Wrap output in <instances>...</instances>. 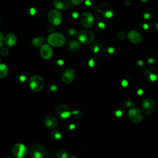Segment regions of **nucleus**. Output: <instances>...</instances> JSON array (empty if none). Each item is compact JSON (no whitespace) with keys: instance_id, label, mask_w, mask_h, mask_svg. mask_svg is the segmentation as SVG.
<instances>
[{"instance_id":"obj_46","label":"nucleus","mask_w":158,"mask_h":158,"mask_svg":"<svg viewBox=\"0 0 158 158\" xmlns=\"http://www.w3.org/2000/svg\"><path fill=\"white\" fill-rule=\"evenodd\" d=\"M141 28H142L143 30H144V31H147V30H148L149 28V25H148V23H143V24L141 25Z\"/></svg>"},{"instance_id":"obj_35","label":"nucleus","mask_w":158,"mask_h":158,"mask_svg":"<svg viewBox=\"0 0 158 158\" xmlns=\"http://www.w3.org/2000/svg\"><path fill=\"white\" fill-rule=\"evenodd\" d=\"M67 33L70 36H74L77 35L78 32H77V30L75 28H74L73 27H71V28L68 29Z\"/></svg>"},{"instance_id":"obj_52","label":"nucleus","mask_w":158,"mask_h":158,"mask_svg":"<svg viewBox=\"0 0 158 158\" xmlns=\"http://www.w3.org/2000/svg\"><path fill=\"white\" fill-rule=\"evenodd\" d=\"M68 158H78V157L75 156H69Z\"/></svg>"},{"instance_id":"obj_4","label":"nucleus","mask_w":158,"mask_h":158,"mask_svg":"<svg viewBox=\"0 0 158 158\" xmlns=\"http://www.w3.org/2000/svg\"><path fill=\"white\" fill-rule=\"evenodd\" d=\"M47 41L50 46L54 47H61L65 43V36L59 33H52L47 38Z\"/></svg>"},{"instance_id":"obj_19","label":"nucleus","mask_w":158,"mask_h":158,"mask_svg":"<svg viewBox=\"0 0 158 158\" xmlns=\"http://www.w3.org/2000/svg\"><path fill=\"white\" fill-rule=\"evenodd\" d=\"M101 61L100 58L96 55L92 56L88 61V65L93 69L98 68L101 65Z\"/></svg>"},{"instance_id":"obj_40","label":"nucleus","mask_w":158,"mask_h":158,"mask_svg":"<svg viewBox=\"0 0 158 158\" xmlns=\"http://www.w3.org/2000/svg\"><path fill=\"white\" fill-rule=\"evenodd\" d=\"M106 51L107 52V53L108 54L111 55V54H112L114 52L115 50H114V48L112 46H108V47L106 48Z\"/></svg>"},{"instance_id":"obj_23","label":"nucleus","mask_w":158,"mask_h":158,"mask_svg":"<svg viewBox=\"0 0 158 158\" xmlns=\"http://www.w3.org/2000/svg\"><path fill=\"white\" fill-rule=\"evenodd\" d=\"M41 10L38 7L35 6V7H31L29 9V14L30 16L34 18H37L40 16L41 15Z\"/></svg>"},{"instance_id":"obj_27","label":"nucleus","mask_w":158,"mask_h":158,"mask_svg":"<svg viewBox=\"0 0 158 158\" xmlns=\"http://www.w3.org/2000/svg\"><path fill=\"white\" fill-rule=\"evenodd\" d=\"M51 138L56 141H57L60 139L62 137V134L58 130H53L51 132Z\"/></svg>"},{"instance_id":"obj_8","label":"nucleus","mask_w":158,"mask_h":158,"mask_svg":"<svg viewBox=\"0 0 158 158\" xmlns=\"http://www.w3.org/2000/svg\"><path fill=\"white\" fill-rule=\"evenodd\" d=\"M48 19L51 25L58 26L62 21V15L57 9H51L48 14Z\"/></svg>"},{"instance_id":"obj_2","label":"nucleus","mask_w":158,"mask_h":158,"mask_svg":"<svg viewBox=\"0 0 158 158\" xmlns=\"http://www.w3.org/2000/svg\"><path fill=\"white\" fill-rule=\"evenodd\" d=\"M77 38L81 44L87 45L92 44L94 41L96 36L93 31L88 29H83L78 32Z\"/></svg>"},{"instance_id":"obj_1","label":"nucleus","mask_w":158,"mask_h":158,"mask_svg":"<svg viewBox=\"0 0 158 158\" xmlns=\"http://www.w3.org/2000/svg\"><path fill=\"white\" fill-rule=\"evenodd\" d=\"M114 14L113 6L109 3H102L99 4L95 9V15L97 19L101 21L109 20L111 19Z\"/></svg>"},{"instance_id":"obj_28","label":"nucleus","mask_w":158,"mask_h":158,"mask_svg":"<svg viewBox=\"0 0 158 158\" xmlns=\"http://www.w3.org/2000/svg\"><path fill=\"white\" fill-rule=\"evenodd\" d=\"M56 158H68L69 152L65 149H60L57 151L56 154Z\"/></svg>"},{"instance_id":"obj_13","label":"nucleus","mask_w":158,"mask_h":158,"mask_svg":"<svg viewBox=\"0 0 158 158\" xmlns=\"http://www.w3.org/2000/svg\"><path fill=\"white\" fill-rule=\"evenodd\" d=\"M75 77V71L72 68L66 69L62 73L61 76V80L64 83L69 84L72 83Z\"/></svg>"},{"instance_id":"obj_39","label":"nucleus","mask_w":158,"mask_h":158,"mask_svg":"<svg viewBox=\"0 0 158 158\" xmlns=\"http://www.w3.org/2000/svg\"><path fill=\"white\" fill-rule=\"evenodd\" d=\"M152 27L155 30L158 31V17L154 20L152 22Z\"/></svg>"},{"instance_id":"obj_14","label":"nucleus","mask_w":158,"mask_h":158,"mask_svg":"<svg viewBox=\"0 0 158 158\" xmlns=\"http://www.w3.org/2000/svg\"><path fill=\"white\" fill-rule=\"evenodd\" d=\"M127 38L130 42L133 44H139L143 40V37L140 33L135 30H131L128 32L127 34Z\"/></svg>"},{"instance_id":"obj_54","label":"nucleus","mask_w":158,"mask_h":158,"mask_svg":"<svg viewBox=\"0 0 158 158\" xmlns=\"http://www.w3.org/2000/svg\"><path fill=\"white\" fill-rule=\"evenodd\" d=\"M4 158H11L10 157H9V156H6V157H4Z\"/></svg>"},{"instance_id":"obj_36","label":"nucleus","mask_w":158,"mask_h":158,"mask_svg":"<svg viewBox=\"0 0 158 158\" xmlns=\"http://www.w3.org/2000/svg\"><path fill=\"white\" fill-rule=\"evenodd\" d=\"M9 48L7 46H4V47H1V49L0 50V53L2 56H6L9 54Z\"/></svg>"},{"instance_id":"obj_34","label":"nucleus","mask_w":158,"mask_h":158,"mask_svg":"<svg viewBox=\"0 0 158 158\" xmlns=\"http://www.w3.org/2000/svg\"><path fill=\"white\" fill-rule=\"evenodd\" d=\"M71 115L75 118H79L80 117H81L82 116V112L80 111V110H73L71 112Z\"/></svg>"},{"instance_id":"obj_58","label":"nucleus","mask_w":158,"mask_h":158,"mask_svg":"<svg viewBox=\"0 0 158 158\" xmlns=\"http://www.w3.org/2000/svg\"><path fill=\"white\" fill-rule=\"evenodd\" d=\"M124 1H125V0H124Z\"/></svg>"},{"instance_id":"obj_21","label":"nucleus","mask_w":158,"mask_h":158,"mask_svg":"<svg viewBox=\"0 0 158 158\" xmlns=\"http://www.w3.org/2000/svg\"><path fill=\"white\" fill-rule=\"evenodd\" d=\"M68 48L70 51L72 52H76L81 48V43L78 40H72L69 43Z\"/></svg>"},{"instance_id":"obj_50","label":"nucleus","mask_w":158,"mask_h":158,"mask_svg":"<svg viewBox=\"0 0 158 158\" xmlns=\"http://www.w3.org/2000/svg\"><path fill=\"white\" fill-rule=\"evenodd\" d=\"M137 93L138 95H142L144 93V90L143 89L142 87H140L137 90Z\"/></svg>"},{"instance_id":"obj_49","label":"nucleus","mask_w":158,"mask_h":158,"mask_svg":"<svg viewBox=\"0 0 158 158\" xmlns=\"http://www.w3.org/2000/svg\"><path fill=\"white\" fill-rule=\"evenodd\" d=\"M4 35L2 32H0V47H2V45L4 44L3 40H4Z\"/></svg>"},{"instance_id":"obj_18","label":"nucleus","mask_w":158,"mask_h":158,"mask_svg":"<svg viewBox=\"0 0 158 158\" xmlns=\"http://www.w3.org/2000/svg\"><path fill=\"white\" fill-rule=\"evenodd\" d=\"M44 123L47 127L50 128H56L58 124L57 118L52 115H46L44 118Z\"/></svg>"},{"instance_id":"obj_10","label":"nucleus","mask_w":158,"mask_h":158,"mask_svg":"<svg viewBox=\"0 0 158 158\" xmlns=\"http://www.w3.org/2000/svg\"><path fill=\"white\" fill-rule=\"evenodd\" d=\"M28 152L27 146L22 143H17L12 147V154L16 158H24Z\"/></svg>"},{"instance_id":"obj_16","label":"nucleus","mask_w":158,"mask_h":158,"mask_svg":"<svg viewBox=\"0 0 158 158\" xmlns=\"http://www.w3.org/2000/svg\"><path fill=\"white\" fill-rule=\"evenodd\" d=\"M70 0H52V4L57 10H65L70 6Z\"/></svg>"},{"instance_id":"obj_48","label":"nucleus","mask_w":158,"mask_h":158,"mask_svg":"<svg viewBox=\"0 0 158 158\" xmlns=\"http://www.w3.org/2000/svg\"><path fill=\"white\" fill-rule=\"evenodd\" d=\"M71 16H72V17L73 19H77V18L78 17V16H79V13H78V12H77V11H74V12H73L71 14Z\"/></svg>"},{"instance_id":"obj_38","label":"nucleus","mask_w":158,"mask_h":158,"mask_svg":"<svg viewBox=\"0 0 158 158\" xmlns=\"http://www.w3.org/2000/svg\"><path fill=\"white\" fill-rule=\"evenodd\" d=\"M77 127H78V125L76 123H71L69 125V129L71 131H75L76 130H77Z\"/></svg>"},{"instance_id":"obj_20","label":"nucleus","mask_w":158,"mask_h":158,"mask_svg":"<svg viewBox=\"0 0 158 158\" xmlns=\"http://www.w3.org/2000/svg\"><path fill=\"white\" fill-rule=\"evenodd\" d=\"M46 39L44 37L41 36H35L31 40V43L32 45L36 48H39L41 47L43 44H45Z\"/></svg>"},{"instance_id":"obj_22","label":"nucleus","mask_w":158,"mask_h":158,"mask_svg":"<svg viewBox=\"0 0 158 158\" xmlns=\"http://www.w3.org/2000/svg\"><path fill=\"white\" fill-rule=\"evenodd\" d=\"M147 62L150 65H153L158 61V54L156 52H151L146 59Z\"/></svg>"},{"instance_id":"obj_29","label":"nucleus","mask_w":158,"mask_h":158,"mask_svg":"<svg viewBox=\"0 0 158 158\" xmlns=\"http://www.w3.org/2000/svg\"><path fill=\"white\" fill-rule=\"evenodd\" d=\"M106 28V26L105 23L103 21H99L98 22L95 27V29L97 31L99 32H101V31H104Z\"/></svg>"},{"instance_id":"obj_15","label":"nucleus","mask_w":158,"mask_h":158,"mask_svg":"<svg viewBox=\"0 0 158 158\" xmlns=\"http://www.w3.org/2000/svg\"><path fill=\"white\" fill-rule=\"evenodd\" d=\"M40 55L45 60L50 59L53 54V51L49 44H44L40 48Z\"/></svg>"},{"instance_id":"obj_32","label":"nucleus","mask_w":158,"mask_h":158,"mask_svg":"<svg viewBox=\"0 0 158 158\" xmlns=\"http://www.w3.org/2000/svg\"><path fill=\"white\" fill-rule=\"evenodd\" d=\"M135 67L138 70H142L143 69H145V63L143 60L139 59L136 61Z\"/></svg>"},{"instance_id":"obj_5","label":"nucleus","mask_w":158,"mask_h":158,"mask_svg":"<svg viewBox=\"0 0 158 158\" xmlns=\"http://www.w3.org/2000/svg\"><path fill=\"white\" fill-rule=\"evenodd\" d=\"M156 102L151 98H145L141 103V110L146 115L152 114L156 110Z\"/></svg>"},{"instance_id":"obj_9","label":"nucleus","mask_w":158,"mask_h":158,"mask_svg":"<svg viewBox=\"0 0 158 158\" xmlns=\"http://www.w3.org/2000/svg\"><path fill=\"white\" fill-rule=\"evenodd\" d=\"M80 22L81 25L86 28H91L94 25V17L93 14L88 11L83 12L80 15Z\"/></svg>"},{"instance_id":"obj_55","label":"nucleus","mask_w":158,"mask_h":158,"mask_svg":"<svg viewBox=\"0 0 158 158\" xmlns=\"http://www.w3.org/2000/svg\"><path fill=\"white\" fill-rule=\"evenodd\" d=\"M1 57H0V64H1Z\"/></svg>"},{"instance_id":"obj_7","label":"nucleus","mask_w":158,"mask_h":158,"mask_svg":"<svg viewBox=\"0 0 158 158\" xmlns=\"http://www.w3.org/2000/svg\"><path fill=\"white\" fill-rule=\"evenodd\" d=\"M28 152L31 158H44L46 155L44 148L40 144L31 145L28 150Z\"/></svg>"},{"instance_id":"obj_31","label":"nucleus","mask_w":158,"mask_h":158,"mask_svg":"<svg viewBox=\"0 0 158 158\" xmlns=\"http://www.w3.org/2000/svg\"><path fill=\"white\" fill-rule=\"evenodd\" d=\"M85 6L88 9L91 10V9H94L95 8V4L93 0H85Z\"/></svg>"},{"instance_id":"obj_53","label":"nucleus","mask_w":158,"mask_h":158,"mask_svg":"<svg viewBox=\"0 0 158 158\" xmlns=\"http://www.w3.org/2000/svg\"><path fill=\"white\" fill-rule=\"evenodd\" d=\"M142 2H147L149 0H141Z\"/></svg>"},{"instance_id":"obj_6","label":"nucleus","mask_w":158,"mask_h":158,"mask_svg":"<svg viewBox=\"0 0 158 158\" xmlns=\"http://www.w3.org/2000/svg\"><path fill=\"white\" fill-rule=\"evenodd\" d=\"M71 112L72 111L69 106L64 103L57 105L55 110L56 115L60 120L68 118L71 115Z\"/></svg>"},{"instance_id":"obj_47","label":"nucleus","mask_w":158,"mask_h":158,"mask_svg":"<svg viewBox=\"0 0 158 158\" xmlns=\"http://www.w3.org/2000/svg\"><path fill=\"white\" fill-rule=\"evenodd\" d=\"M57 89H58L57 86L56 85H54V84L51 85L50 86V87H49V89H50L52 92H55V91H56L57 90Z\"/></svg>"},{"instance_id":"obj_3","label":"nucleus","mask_w":158,"mask_h":158,"mask_svg":"<svg viewBox=\"0 0 158 158\" xmlns=\"http://www.w3.org/2000/svg\"><path fill=\"white\" fill-rule=\"evenodd\" d=\"M44 85L43 78L39 75H33L29 79V86L35 93L40 92Z\"/></svg>"},{"instance_id":"obj_37","label":"nucleus","mask_w":158,"mask_h":158,"mask_svg":"<svg viewBox=\"0 0 158 158\" xmlns=\"http://www.w3.org/2000/svg\"><path fill=\"white\" fill-rule=\"evenodd\" d=\"M123 114H124V110L122 108L118 109H117L115 111V116L117 117H122Z\"/></svg>"},{"instance_id":"obj_42","label":"nucleus","mask_w":158,"mask_h":158,"mask_svg":"<svg viewBox=\"0 0 158 158\" xmlns=\"http://www.w3.org/2000/svg\"><path fill=\"white\" fill-rule=\"evenodd\" d=\"M83 1L84 0H70L72 3L75 6H78L81 4L83 2Z\"/></svg>"},{"instance_id":"obj_57","label":"nucleus","mask_w":158,"mask_h":158,"mask_svg":"<svg viewBox=\"0 0 158 158\" xmlns=\"http://www.w3.org/2000/svg\"><path fill=\"white\" fill-rule=\"evenodd\" d=\"M0 23H1V18H0Z\"/></svg>"},{"instance_id":"obj_43","label":"nucleus","mask_w":158,"mask_h":158,"mask_svg":"<svg viewBox=\"0 0 158 158\" xmlns=\"http://www.w3.org/2000/svg\"><path fill=\"white\" fill-rule=\"evenodd\" d=\"M121 85H122L123 87H127V86H128V85H129V82H128V80H127V78H123V79L122 80Z\"/></svg>"},{"instance_id":"obj_41","label":"nucleus","mask_w":158,"mask_h":158,"mask_svg":"<svg viewBox=\"0 0 158 158\" xmlns=\"http://www.w3.org/2000/svg\"><path fill=\"white\" fill-rule=\"evenodd\" d=\"M125 104L127 107H132L133 104V101L131 99H129V100H126L125 102Z\"/></svg>"},{"instance_id":"obj_12","label":"nucleus","mask_w":158,"mask_h":158,"mask_svg":"<svg viewBox=\"0 0 158 158\" xmlns=\"http://www.w3.org/2000/svg\"><path fill=\"white\" fill-rule=\"evenodd\" d=\"M144 77L149 82H155L158 79V70L151 66L145 67Z\"/></svg>"},{"instance_id":"obj_44","label":"nucleus","mask_w":158,"mask_h":158,"mask_svg":"<svg viewBox=\"0 0 158 158\" xmlns=\"http://www.w3.org/2000/svg\"><path fill=\"white\" fill-rule=\"evenodd\" d=\"M64 65V62L62 59H59L57 61H56V65L58 67H62Z\"/></svg>"},{"instance_id":"obj_25","label":"nucleus","mask_w":158,"mask_h":158,"mask_svg":"<svg viewBox=\"0 0 158 158\" xmlns=\"http://www.w3.org/2000/svg\"><path fill=\"white\" fill-rule=\"evenodd\" d=\"M102 49V45L99 42H96L93 43L91 46V51L94 54H97L101 51Z\"/></svg>"},{"instance_id":"obj_24","label":"nucleus","mask_w":158,"mask_h":158,"mask_svg":"<svg viewBox=\"0 0 158 158\" xmlns=\"http://www.w3.org/2000/svg\"><path fill=\"white\" fill-rule=\"evenodd\" d=\"M9 72L7 66L4 64H0V78H4Z\"/></svg>"},{"instance_id":"obj_11","label":"nucleus","mask_w":158,"mask_h":158,"mask_svg":"<svg viewBox=\"0 0 158 158\" xmlns=\"http://www.w3.org/2000/svg\"><path fill=\"white\" fill-rule=\"evenodd\" d=\"M128 117L133 123H139L143 120V115L139 109L136 107H131L128 111Z\"/></svg>"},{"instance_id":"obj_33","label":"nucleus","mask_w":158,"mask_h":158,"mask_svg":"<svg viewBox=\"0 0 158 158\" xmlns=\"http://www.w3.org/2000/svg\"><path fill=\"white\" fill-rule=\"evenodd\" d=\"M117 38L120 40H124L127 38V33L125 31H120L117 35Z\"/></svg>"},{"instance_id":"obj_51","label":"nucleus","mask_w":158,"mask_h":158,"mask_svg":"<svg viewBox=\"0 0 158 158\" xmlns=\"http://www.w3.org/2000/svg\"><path fill=\"white\" fill-rule=\"evenodd\" d=\"M130 4H131V2H130V0H125V6H128L130 5Z\"/></svg>"},{"instance_id":"obj_26","label":"nucleus","mask_w":158,"mask_h":158,"mask_svg":"<svg viewBox=\"0 0 158 158\" xmlns=\"http://www.w3.org/2000/svg\"><path fill=\"white\" fill-rule=\"evenodd\" d=\"M28 75L26 73H20L16 77L17 81L20 83H25L28 80Z\"/></svg>"},{"instance_id":"obj_30","label":"nucleus","mask_w":158,"mask_h":158,"mask_svg":"<svg viewBox=\"0 0 158 158\" xmlns=\"http://www.w3.org/2000/svg\"><path fill=\"white\" fill-rule=\"evenodd\" d=\"M152 15H153V14L152 10L151 9H147V10H145V11L144 12L143 14V17L144 20H149L152 18Z\"/></svg>"},{"instance_id":"obj_17","label":"nucleus","mask_w":158,"mask_h":158,"mask_svg":"<svg viewBox=\"0 0 158 158\" xmlns=\"http://www.w3.org/2000/svg\"><path fill=\"white\" fill-rule=\"evenodd\" d=\"M17 38L14 33H9L5 35L3 40V43L6 46L10 48L14 46L17 43Z\"/></svg>"},{"instance_id":"obj_45","label":"nucleus","mask_w":158,"mask_h":158,"mask_svg":"<svg viewBox=\"0 0 158 158\" xmlns=\"http://www.w3.org/2000/svg\"><path fill=\"white\" fill-rule=\"evenodd\" d=\"M55 26L52 25H50L48 27V28H47V31L49 32V33H53L55 30Z\"/></svg>"},{"instance_id":"obj_56","label":"nucleus","mask_w":158,"mask_h":158,"mask_svg":"<svg viewBox=\"0 0 158 158\" xmlns=\"http://www.w3.org/2000/svg\"><path fill=\"white\" fill-rule=\"evenodd\" d=\"M156 2L158 3V0H156Z\"/></svg>"}]
</instances>
